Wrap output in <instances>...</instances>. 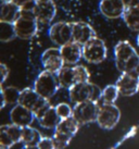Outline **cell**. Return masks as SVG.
I'll return each instance as SVG.
<instances>
[{
    "mask_svg": "<svg viewBox=\"0 0 139 149\" xmlns=\"http://www.w3.org/2000/svg\"><path fill=\"white\" fill-rule=\"evenodd\" d=\"M100 106L95 101H84L76 104L73 108V116L81 125L97 122Z\"/></svg>",
    "mask_w": 139,
    "mask_h": 149,
    "instance_id": "7",
    "label": "cell"
},
{
    "mask_svg": "<svg viewBox=\"0 0 139 149\" xmlns=\"http://www.w3.org/2000/svg\"><path fill=\"white\" fill-rule=\"evenodd\" d=\"M33 12L38 23L50 24L57 14V7L53 0H37Z\"/></svg>",
    "mask_w": 139,
    "mask_h": 149,
    "instance_id": "12",
    "label": "cell"
},
{
    "mask_svg": "<svg viewBox=\"0 0 139 149\" xmlns=\"http://www.w3.org/2000/svg\"><path fill=\"white\" fill-rule=\"evenodd\" d=\"M126 8H134V7H139V0H123Z\"/></svg>",
    "mask_w": 139,
    "mask_h": 149,
    "instance_id": "31",
    "label": "cell"
},
{
    "mask_svg": "<svg viewBox=\"0 0 139 149\" xmlns=\"http://www.w3.org/2000/svg\"><path fill=\"white\" fill-rule=\"evenodd\" d=\"M122 96H134L139 91V79L126 73H122L115 84Z\"/></svg>",
    "mask_w": 139,
    "mask_h": 149,
    "instance_id": "17",
    "label": "cell"
},
{
    "mask_svg": "<svg viewBox=\"0 0 139 149\" xmlns=\"http://www.w3.org/2000/svg\"><path fill=\"white\" fill-rule=\"evenodd\" d=\"M41 134L36 128L32 126H25L23 127V134H22V143L25 146H38L39 141H41Z\"/></svg>",
    "mask_w": 139,
    "mask_h": 149,
    "instance_id": "22",
    "label": "cell"
},
{
    "mask_svg": "<svg viewBox=\"0 0 139 149\" xmlns=\"http://www.w3.org/2000/svg\"><path fill=\"white\" fill-rule=\"evenodd\" d=\"M99 9L108 19H119L123 17L126 7L123 0H101Z\"/></svg>",
    "mask_w": 139,
    "mask_h": 149,
    "instance_id": "16",
    "label": "cell"
},
{
    "mask_svg": "<svg viewBox=\"0 0 139 149\" xmlns=\"http://www.w3.org/2000/svg\"><path fill=\"white\" fill-rule=\"evenodd\" d=\"M21 91L17 87L8 86L1 88V109L6 107V104H17L20 100Z\"/></svg>",
    "mask_w": 139,
    "mask_h": 149,
    "instance_id": "21",
    "label": "cell"
},
{
    "mask_svg": "<svg viewBox=\"0 0 139 149\" xmlns=\"http://www.w3.org/2000/svg\"><path fill=\"white\" fill-rule=\"evenodd\" d=\"M52 138H53V141H54L56 148L57 149L66 148V147L70 145L71 141H72V137L65 136V135H62V134H59V133H56V132L53 134Z\"/></svg>",
    "mask_w": 139,
    "mask_h": 149,
    "instance_id": "27",
    "label": "cell"
},
{
    "mask_svg": "<svg viewBox=\"0 0 139 149\" xmlns=\"http://www.w3.org/2000/svg\"><path fill=\"white\" fill-rule=\"evenodd\" d=\"M120 91L116 85H108L102 91V101L106 104H114V102L119 98Z\"/></svg>",
    "mask_w": 139,
    "mask_h": 149,
    "instance_id": "25",
    "label": "cell"
},
{
    "mask_svg": "<svg viewBox=\"0 0 139 149\" xmlns=\"http://www.w3.org/2000/svg\"><path fill=\"white\" fill-rule=\"evenodd\" d=\"M37 121L40 124L41 127L49 128V130H52L53 128L54 130V128L57 127V125L59 124V122L61 121V119H60V116H58L56 107L51 106Z\"/></svg>",
    "mask_w": 139,
    "mask_h": 149,
    "instance_id": "20",
    "label": "cell"
},
{
    "mask_svg": "<svg viewBox=\"0 0 139 149\" xmlns=\"http://www.w3.org/2000/svg\"><path fill=\"white\" fill-rule=\"evenodd\" d=\"M12 1H15V0H1V2H12Z\"/></svg>",
    "mask_w": 139,
    "mask_h": 149,
    "instance_id": "33",
    "label": "cell"
},
{
    "mask_svg": "<svg viewBox=\"0 0 139 149\" xmlns=\"http://www.w3.org/2000/svg\"><path fill=\"white\" fill-rule=\"evenodd\" d=\"M13 24L17 37L21 39H29L34 37L38 31V21L33 11H22L20 17Z\"/></svg>",
    "mask_w": 139,
    "mask_h": 149,
    "instance_id": "5",
    "label": "cell"
},
{
    "mask_svg": "<svg viewBox=\"0 0 139 149\" xmlns=\"http://www.w3.org/2000/svg\"><path fill=\"white\" fill-rule=\"evenodd\" d=\"M59 88H60V83H59L57 74L50 73L45 70L37 76L36 81L34 83L35 91L40 97L48 100L56 95Z\"/></svg>",
    "mask_w": 139,
    "mask_h": 149,
    "instance_id": "4",
    "label": "cell"
},
{
    "mask_svg": "<svg viewBox=\"0 0 139 149\" xmlns=\"http://www.w3.org/2000/svg\"><path fill=\"white\" fill-rule=\"evenodd\" d=\"M79 127H81V124L76 121V119L74 116H71V118L63 119L60 121L57 127L54 128V132L73 138L76 135V133L78 132Z\"/></svg>",
    "mask_w": 139,
    "mask_h": 149,
    "instance_id": "19",
    "label": "cell"
},
{
    "mask_svg": "<svg viewBox=\"0 0 139 149\" xmlns=\"http://www.w3.org/2000/svg\"><path fill=\"white\" fill-rule=\"evenodd\" d=\"M56 110H57L58 116H60L61 120L73 116V108L71 107L69 104L61 102V104H57V106H56Z\"/></svg>",
    "mask_w": 139,
    "mask_h": 149,
    "instance_id": "26",
    "label": "cell"
},
{
    "mask_svg": "<svg viewBox=\"0 0 139 149\" xmlns=\"http://www.w3.org/2000/svg\"><path fill=\"white\" fill-rule=\"evenodd\" d=\"M73 27V42L84 46L86 42L97 37L92 26L86 22H72Z\"/></svg>",
    "mask_w": 139,
    "mask_h": 149,
    "instance_id": "14",
    "label": "cell"
},
{
    "mask_svg": "<svg viewBox=\"0 0 139 149\" xmlns=\"http://www.w3.org/2000/svg\"><path fill=\"white\" fill-rule=\"evenodd\" d=\"M49 37L56 45L62 46L73 42V27L69 22H57L50 26Z\"/></svg>",
    "mask_w": 139,
    "mask_h": 149,
    "instance_id": "9",
    "label": "cell"
},
{
    "mask_svg": "<svg viewBox=\"0 0 139 149\" xmlns=\"http://www.w3.org/2000/svg\"><path fill=\"white\" fill-rule=\"evenodd\" d=\"M121 119V111L115 104H103L100 106L97 123L103 130H112L116 126Z\"/></svg>",
    "mask_w": 139,
    "mask_h": 149,
    "instance_id": "8",
    "label": "cell"
},
{
    "mask_svg": "<svg viewBox=\"0 0 139 149\" xmlns=\"http://www.w3.org/2000/svg\"><path fill=\"white\" fill-rule=\"evenodd\" d=\"M17 37L15 29L13 23L0 21V40L2 42H11Z\"/></svg>",
    "mask_w": 139,
    "mask_h": 149,
    "instance_id": "24",
    "label": "cell"
},
{
    "mask_svg": "<svg viewBox=\"0 0 139 149\" xmlns=\"http://www.w3.org/2000/svg\"><path fill=\"white\" fill-rule=\"evenodd\" d=\"M123 20L131 29L139 32V7L125 9Z\"/></svg>",
    "mask_w": 139,
    "mask_h": 149,
    "instance_id": "23",
    "label": "cell"
},
{
    "mask_svg": "<svg viewBox=\"0 0 139 149\" xmlns=\"http://www.w3.org/2000/svg\"><path fill=\"white\" fill-rule=\"evenodd\" d=\"M14 2L20 7L22 11H33L37 0H15Z\"/></svg>",
    "mask_w": 139,
    "mask_h": 149,
    "instance_id": "28",
    "label": "cell"
},
{
    "mask_svg": "<svg viewBox=\"0 0 139 149\" xmlns=\"http://www.w3.org/2000/svg\"><path fill=\"white\" fill-rule=\"evenodd\" d=\"M35 119L36 118L34 112L20 104H15L10 112V120L12 121L13 124H17L22 127L31 126Z\"/></svg>",
    "mask_w": 139,
    "mask_h": 149,
    "instance_id": "13",
    "label": "cell"
},
{
    "mask_svg": "<svg viewBox=\"0 0 139 149\" xmlns=\"http://www.w3.org/2000/svg\"><path fill=\"white\" fill-rule=\"evenodd\" d=\"M106 46L102 39L95 37L83 46V58L89 63H101L106 58Z\"/></svg>",
    "mask_w": 139,
    "mask_h": 149,
    "instance_id": "6",
    "label": "cell"
},
{
    "mask_svg": "<svg viewBox=\"0 0 139 149\" xmlns=\"http://www.w3.org/2000/svg\"><path fill=\"white\" fill-rule=\"evenodd\" d=\"M60 50L65 65H77V63L83 58V46L78 42H71L60 47Z\"/></svg>",
    "mask_w": 139,
    "mask_h": 149,
    "instance_id": "15",
    "label": "cell"
},
{
    "mask_svg": "<svg viewBox=\"0 0 139 149\" xmlns=\"http://www.w3.org/2000/svg\"><path fill=\"white\" fill-rule=\"evenodd\" d=\"M115 65L122 73L139 79V54L126 40L119 42L114 48Z\"/></svg>",
    "mask_w": 139,
    "mask_h": 149,
    "instance_id": "1",
    "label": "cell"
},
{
    "mask_svg": "<svg viewBox=\"0 0 139 149\" xmlns=\"http://www.w3.org/2000/svg\"><path fill=\"white\" fill-rule=\"evenodd\" d=\"M22 10L14 1L12 2H1L0 10V21L14 23L20 17Z\"/></svg>",
    "mask_w": 139,
    "mask_h": 149,
    "instance_id": "18",
    "label": "cell"
},
{
    "mask_svg": "<svg viewBox=\"0 0 139 149\" xmlns=\"http://www.w3.org/2000/svg\"><path fill=\"white\" fill-rule=\"evenodd\" d=\"M23 127L17 124H4L0 127V147L10 149L17 143H22Z\"/></svg>",
    "mask_w": 139,
    "mask_h": 149,
    "instance_id": "10",
    "label": "cell"
},
{
    "mask_svg": "<svg viewBox=\"0 0 139 149\" xmlns=\"http://www.w3.org/2000/svg\"><path fill=\"white\" fill-rule=\"evenodd\" d=\"M22 149H39L37 146H23L22 147Z\"/></svg>",
    "mask_w": 139,
    "mask_h": 149,
    "instance_id": "32",
    "label": "cell"
},
{
    "mask_svg": "<svg viewBox=\"0 0 139 149\" xmlns=\"http://www.w3.org/2000/svg\"><path fill=\"white\" fill-rule=\"evenodd\" d=\"M37 147L39 149H57L52 137H42Z\"/></svg>",
    "mask_w": 139,
    "mask_h": 149,
    "instance_id": "29",
    "label": "cell"
},
{
    "mask_svg": "<svg viewBox=\"0 0 139 149\" xmlns=\"http://www.w3.org/2000/svg\"><path fill=\"white\" fill-rule=\"evenodd\" d=\"M60 86L70 89L71 87L78 83L89 82L90 73L88 69L84 65H65L57 74Z\"/></svg>",
    "mask_w": 139,
    "mask_h": 149,
    "instance_id": "2",
    "label": "cell"
},
{
    "mask_svg": "<svg viewBox=\"0 0 139 149\" xmlns=\"http://www.w3.org/2000/svg\"><path fill=\"white\" fill-rule=\"evenodd\" d=\"M137 44H138V46H139V34H138V37H137Z\"/></svg>",
    "mask_w": 139,
    "mask_h": 149,
    "instance_id": "34",
    "label": "cell"
},
{
    "mask_svg": "<svg viewBox=\"0 0 139 149\" xmlns=\"http://www.w3.org/2000/svg\"><path fill=\"white\" fill-rule=\"evenodd\" d=\"M70 99L73 104H79L84 101L98 102L102 98L101 88L90 82L78 83L69 89Z\"/></svg>",
    "mask_w": 139,
    "mask_h": 149,
    "instance_id": "3",
    "label": "cell"
},
{
    "mask_svg": "<svg viewBox=\"0 0 139 149\" xmlns=\"http://www.w3.org/2000/svg\"><path fill=\"white\" fill-rule=\"evenodd\" d=\"M41 63L44 70L53 74H58L65 66L60 48H49L45 50L41 54Z\"/></svg>",
    "mask_w": 139,
    "mask_h": 149,
    "instance_id": "11",
    "label": "cell"
},
{
    "mask_svg": "<svg viewBox=\"0 0 139 149\" xmlns=\"http://www.w3.org/2000/svg\"><path fill=\"white\" fill-rule=\"evenodd\" d=\"M0 72H1V85H2L9 76L8 66L6 65V64H3V63H1V64H0Z\"/></svg>",
    "mask_w": 139,
    "mask_h": 149,
    "instance_id": "30",
    "label": "cell"
}]
</instances>
